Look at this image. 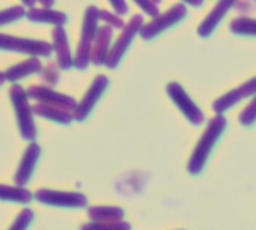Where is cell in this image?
I'll use <instances>...</instances> for the list:
<instances>
[{"mask_svg": "<svg viewBox=\"0 0 256 230\" xmlns=\"http://www.w3.org/2000/svg\"><path fill=\"white\" fill-rule=\"evenodd\" d=\"M98 20H100V9H96L95 6L88 8L84 14L83 30H82L78 48H77V56L74 60V65L80 69H84L88 63L90 62V51H92V44L98 30Z\"/></svg>", "mask_w": 256, "mask_h": 230, "instance_id": "1", "label": "cell"}, {"mask_svg": "<svg viewBox=\"0 0 256 230\" xmlns=\"http://www.w3.org/2000/svg\"><path fill=\"white\" fill-rule=\"evenodd\" d=\"M142 26H144V17H142V15H134V17H132V20L124 26V29H122V32H120V35H119V38L116 39V42H114L113 47L110 48L108 56H107V59H106V63H104V65H106L107 68L114 69V68L119 65L122 56L125 54V51L128 50V47L132 45L133 38L140 32Z\"/></svg>", "mask_w": 256, "mask_h": 230, "instance_id": "2", "label": "cell"}, {"mask_svg": "<svg viewBox=\"0 0 256 230\" xmlns=\"http://www.w3.org/2000/svg\"><path fill=\"white\" fill-rule=\"evenodd\" d=\"M186 14H187L186 5L176 3V5H174L170 9H168L164 14L156 15L148 24H144L142 29H140V32H139V35H140L144 39L150 41V39L156 38L158 33H162V32L168 30L169 27L175 26L176 23H180V21L186 17Z\"/></svg>", "mask_w": 256, "mask_h": 230, "instance_id": "3", "label": "cell"}, {"mask_svg": "<svg viewBox=\"0 0 256 230\" xmlns=\"http://www.w3.org/2000/svg\"><path fill=\"white\" fill-rule=\"evenodd\" d=\"M11 95H12L14 105H16V110H17L20 131H22L24 139L34 140L35 139V127H34V121H32V113H30L32 110H30V107L28 104L26 95L22 90V87H14Z\"/></svg>", "mask_w": 256, "mask_h": 230, "instance_id": "4", "label": "cell"}, {"mask_svg": "<svg viewBox=\"0 0 256 230\" xmlns=\"http://www.w3.org/2000/svg\"><path fill=\"white\" fill-rule=\"evenodd\" d=\"M166 89H168L169 96L184 111V114H186V116L190 121H193V122H200L202 121V113L194 105V102L190 99V96L186 93V90H184V87L181 84H178V83H169Z\"/></svg>", "mask_w": 256, "mask_h": 230, "instance_id": "5", "label": "cell"}, {"mask_svg": "<svg viewBox=\"0 0 256 230\" xmlns=\"http://www.w3.org/2000/svg\"><path fill=\"white\" fill-rule=\"evenodd\" d=\"M235 2L236 0H218V2L216 3V6L211 9V12L199 24L198 35L200 38H208L214 32L217 24L223 20V17L228 14V11L235 5Z\"/></svg>", "mask_w": 256, "mask_h": 230, "instance_id": "6", "label": "cell"}, {"mask_svg": "<svg viewBox=\"0 0 256 230\" xmlns=\"http://www.w3.org/2000/svg\"><path fill=\"white\" fill-rule=\"evenodd\" d=\"M0 48H10V50H20L23 53L30 54H50L52 45L41 42V41H30V39H16L11 36H2L0 35Z\"/></svg>", "mask_w": 256, "mask_h": 230, "instance_id": "7", "label": "cell"}, {"mask_svg": "<svg viewBox=\"0 0 256 230\" xmlns=\"http://www.w3.org/2000/svg\"><path fill=\"white\" fill-rule=\"evenodd\" d=\"M112 33L113 27L106 24L96 30V36L92 44V51H90V62L96 66L106 63V59L110 51V41H112Z\"/></svg>", "mask_w": 256, "mask_h": 230, "instance_id": "8", "label": "cell"}, {"mask_svg": "<svg viewBox=\"0 0 256 230\" xmlns=\"http://www.w3.org/2000/svg\"><path fill=\"white\" fill-rule=\"evenodd\" d=\"M256 92V77L247 80L244 84L238 86L236 89L224 93L222 98H218L216 102H214V110L218 113V111H223L226 108H229L230 105L236 104L238 101H241L242 98H247L250 95H253Z\"/></svg>", "mask_w": 256, "mask_h": 230, "instance_id": "9", "label": "cell"}, {"mask_svg": "<svg viewBox=\"0 0 256 230\" xmlns=\"http://www.w3.org/2000/svg\"><path fill=\"white\" fill-rule=\"evenodd\" d=\"M107 86H108V78H107L106 75H98V77L94 80V83L90 84L89 90L86 92L83 101L80 102V105H78L77 110H76V118H77V119H83V118L86 116V114L90 111V108L95 105L96 99L101 96V93L106 90Z\"/></svg>", "mask_w": 256, "mask_h": 230, "instance_id": "10", "label": "cell"}, {"mask_svg": "<svg viewBox=\"0 0 256 230\" xmlns=\"http://www.w3.org/2000/svg\"><path fill=\"white\" fill-rule=\"evenodd\" d=\"M38 155H40V148L36 145H30L28 148V151H26V154L23 157V161L20 163L18 172L16 175V184L18 187H23L29 181L32 172H34V167H35Z\"/></svg>", "mask_w": 256, "mask_h": 230, "instance_id": "11", "label": "cell"}, {"mask_svg": "<svg viewBox=\"0 0 256 230\" xmlns=\"http://www.w3.org/2000/svg\"><path fill=\"white\" fill-rule=\"evenodd\" d=\"M53 38H54V47H56V51H58V60H59L60 68H64V69L71 68L74 60H72L71 53H70L65 30L60 26H58L54 29V32H53Z\"/></svg>", "mask_w": 256, "mask_h": 230, "instance_id": "12", "label": "cell"}, {"mask_svg": "<svg viewBox=\"0 0 256 230\" xmlns=\"http://www.w3.org/2000/svg\"><path fill=\"white\" fill-rule=\"evenodd\" d=\"M30 95L38 98V99H42L46 102H52L53 105H60V107H65V108H72L76 105L72 98L56 93V92L44 89V87H34V90H30Z\"/></svg>", "mask_w": 256, "mask_h": 230, "instance_id": "13", "label": "cell"}, {"mask_svg": "<svg viewBox=\"0 0 256 230\" xmlns=\"http://www.w3.org/2000/svg\"><path fill=\"white\" fill-rule=\"evenodd\" d=\"M32 199V194L26 191L24 188H14V187H6L0 184V200H12V202H20V203H28Z\"/></svg>", "mask_w": 256, "mask_h": 230, "instance_id": "14", "label": "cell"}, {"mask_svg": "<svg viewBox=\"0 0 256 230\" xmlns=\"http://www.w3.org/2000/svg\"><path fill=\"white\" fill-rule=\"evenodd\" d=\"M230 32L236 35L256 36V20L248 17H238L230 23Z\"/></svg>", "mask_w": 256, "mask_h": 230, "instance_id": "15", "label": "cell"}, {"mask_svg": "<svg viewBox=\"0 0 256 230\" xmlns=\"http://www.w3.org/2000/svg\"><path fill=\"white\" fill-rule=\"evenodd\" d=\"M41 68L38 60H29L24 62L22 65H17L14 68H11L10 71H6V78L10 80H17V78H23L24 75L30 74V72H36Z\"/></svg>", "mask_w": 256, "mask_h": 230, "instance_id": "16", "label": "cell"}, {"mask_svg": "<svg viewBox=\"0 0 256 230\" xmlns=\"http://www.w3.org/2000/svg\"><path fill=\"white\" fill-rule=\"evenodd\" d=\"M30 20L35 21H47V23H53L58 26H62L66 21L65 14L62 12H54V11H32L29 14Z\"/></svg>", "mask_w": 256, "mask_h": 230, "instance_id": "17", "label": "cell"}, {"mask_svg": "<svg viewBox=\"0 0 256 230\" xmlns=\"http://www.w3.org/2000/svg\"><path fill=\"white\" fill-rule=\"evenodd\" d=\"M32 218H34L32 211H30V209H24V211L17 217L16 223L11 226L10 230H26L28 226H29V223L32 221Z\"/></svg>", "mask_w": 256, "mask_h": 230, "instance_id": "18", "label": "cell"}, {"mask_svg": "<svg viewBox=\"0 0 256 230\" xmlns=\"http://www.w3.org/2000/svg\"><path fill=\"white\" fill-rule=\"evenodd\" d=\"M100 20H104L113 29H124V26H125L122 21V17H119V14H110L108 11L100 9Z\"/></svg>", "mask_w": 256, "mask_h": 230, "instance_id": "19", "label": "cell"}, {"mask_svg": "<svg viewBox=\"0 0 256 230\" xmlns=\"http://www.w3.org/2000/svg\"><path fill=\"white\" fill-rule=\"evenodd\" d=\"M134 2L148 15H151V17L158 15V3L156 2V0H134Z\"/></svg>", "mask_w": 256, "mask_h": 230, "instance_id": "20", "label": "cell"}, {"mask_svg": "<svg viewBox=\"0 0 256 230\" xmlns=\"http://www.w3.org/2000/svg\"><path fill=\"white\" fill-rule=\"evenodd\" d=\"M256 118V98L247 105V108L244 110V113L241 114V121L244 122H252Z\"/></svg>", "mask_w": 256, "mask_h": 230, "instance_id": "21", "label": "cell"}, {"mask_svg": "<svg viewBox=\"0 0 256 230\" xmlns=\"http://www.w3.org/2000/svg\"><path fill=\"white\" fill-rule=\"evenodd\" d=\"M110 5L113 6V9L116 11V14L119 15H125L128 12V6L125 0H108Z\"/></svg>", "mask_w": 256, "mask_h": 230, "instance_id": "22", "label": "cell"}, {"mask_svg": "<svg viewBox=\"0 0 256 230\" xmlns=\"http://www.w3.org/2000/svg\"><path fill=\"white\" fill-rule=\"evenodd\" d=\"M182 2H186L188 5H193V6H200L204 3V0H182Z\"/></svg>", "mask_w": 256, "mask_h": 230, "instance_id": "23", "label": "cell"}, {"mask_svg": "<svg viewBox=\"0 0 256 230\" xmlns=\"http://www.w3.org/2000/svg\"><path fill=\"white\" fill-rule=\"evenodd\" d=\"M41 2H42L46 6H52V5H53V0H41Z\"/></svg>", "mask_w": 256, "mask_h": 230, "instance_id": "24", "label": "cell"}, {"mask_svg": "<svg viewBox=\"0 0 256 230\" xmlns=\"http://www.w3.org/2000/svg\"><path fill=\"white\" fill-rule=\"evenodd\" d=\"M4 78H6V77H4V74H0V84H2V81H4Z\"/></svg>", "mask_w": 256, "mask_h": 230, "instance_id": "25", "label": "cell"}, {"mask_svg": "<svg viewBox=\"0 0 256 230\" xmlns=\"http://www.w3.org/2000/svg\"><path fill=\"white\" fill-rule=\"evenodd\" d=\"M254 2H256V0H254Z\"/></svg>", "mask_w": 256, "mask_h": 230, "instance_id": "26", "label": "cell"}]
</instances>
